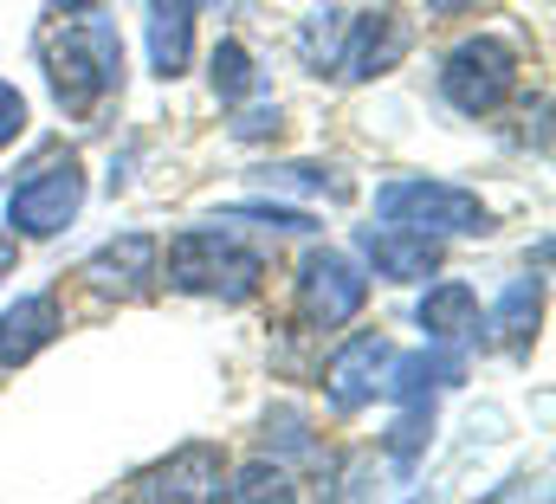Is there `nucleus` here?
<instances>
[{
  "label": "nucleus",
  "instance_id": "nucleus-1",
  "mask_svg": "<svg viewBox=\"0 0 556 504\" xmlns=\"http://www.w3.org/2000/svg\"><path fill=\"white\" fill-rule=\"evenodd\" d=\"M39 59H46V85L59 111L72 117H91L124 85V39L111 20H52L39 33Z\"/></svg>",
  "mask_w": 556,
  "mask_h": 504
},
{
  "label": "nucleus",
  "instance_id": "nucleus-2",
  "mask_svg": "<svg viewBox=\"0 0 556 504\" xmlns=\"http://www.w3.org/2000/svg\"><path fill=\"white\" fill-rule=\"evenodd\" d=\"M260 278H266L260 252L240 247V240H233V234H220V227H188V234H175V240H168V285H175V291H188V298L247 304V298L260 291Z\"/></svg>",
  "mask_w": 556,
  "mask_h": 504
},
{
  "label": "nucleus",
  "instance_id": "nucleus-3",
  "mask_svg": "<svg viewBox=\"0 0 556 504\" xmlns=\"http://www.w3.org/2000/svg\"><path fill=\"white\" fill-rule=\"evenodd\" d=\"M511 85H518V52H511V39H498V33L459 39V46L446 52V65H440V98H446L459 117H492V111L511 98Z\"/></svg>",
  "mask_w": 556,
  "mask_h": 504
},
{
  "label": "nucleus",
  "instance_id": "nucleus-4",
  "mask_svg": "<svg viewBox=\"0 0 556 504\" xmlns=\"http://www.w3.org/2000/svg\"><path fill=\"white\" fill-rule=\"evenodd\" d=\"M376 214L382 220H395V227H415V234H485V201L479 194H466V188H453V181H389V188H376Z\"/></svg>",
  "mask_w": 556,
  "mask_h": 504
},
{
  "label": "nucleus",
  "instance_id": "nucleus-5",
  "mask_svg": "<svg viewBox=\"0 0 556 504\" xmlns=\"http://www.w3.org/2000/svg\"><path fill=\"white\" fill-rule=\"evenodd\" d=\"M78 207H85V168L72 155H52L7 194V227L26 240H52L59 227L78 220Z\"/></svg>",
  "mask_w": 556,
  "mask_h": 504
},
{
  "label": "nucleus",
  "instance_id": "nucleus-6",
  "mask_svg": "<svg viewBox=\"0 0 556 504\" xmlns=\"http://www.w3.org/2000/svg\"><path fill=\"white\" fill-rule=\"evenodd\" d=\"M363 298H369V278L356 272L350 252H304V265H298V324L304 330H343L363 311Z\"/></svg>",
  "mask_w": 556,
  "mask_h": 504
},
{
  "label": "nucleus",
  "instance_id": "nucleus-7",
  "mask_svg": "<svg viewBox=\"0 0 556 504\" xmlns=\"http://www.w3.org/2000/svg\"><path fill=\"white\" fill-rule=\"evenodd\" d=\"M408 46H415V20H408L402 7H369V13H356V20H343L337 78H356V85L389 78V72L408 59Z\"/></svg>",
  "mask_w": 556,
  "mask_h": 504
},
{
  "label": "nucleus",
  "instance_id": "nucleus-8",
  "mask_svg": "<svg viewBox=\"0 0 556 504\" xmlns=\"http://www.w3.org/2000/svg\"><path fill=\"white\" fill-rule=\"evenodd\" d=\"M389 356H395V343H389L382 330H356V337H343V343H337V356L324 363V394H330V407H337V414L369 407V401H376V388H382Z\"/></svg>",
  "mask_w": 556,
  "mask_h": 504
},
{
  "label": "nucleus",
  "instance_id": "nucleus-9",
  "mask_svg": "<svg viewBox=\"0 0 556 504\" xmlns=\"http://www.w3.org/2000/svg\"><path fill=\"white\" fill-rule=\"evenodd\" d=\"M220 479H227V453L207 446V440H194V446H181L175 459L137 472L130 499H142V504H194V499H214Z\"/></svg>",
  "mask_w": 556,
  "mask_h": 504
},
{
  "label": "nucleus",
  "instance_id": "nucleus-10",
  "mask_svg": "<svg viewBox=\"0 0 556 504\" xmlns=\"http://www.w3.org/2000/svg\"><path fill=\"white\" fill-rule=\"evenodd\" d=\"M85 278H91L98 291H111V298H149L155 278H162V247H155L149 234H124V240H111V247L91 252Z\"/></svg>",
  "mask_w": 556,
  "mask_h": 504
},
{
  "label": "nucleus",
  "instance_id": "nucleus-11",
  "mask_svg": "<svg viewBox=\"0 0 556 504\" xmlns=\"http://www.w3.org/2000/svg\"><path fill=\"white\" fill-rule=\"evenodd\" d=\"M356 247L376 265V278H389V285H415L427 272H440V240L415 234V227H395V220L389 227H363Z\"/></svg>",
  "mask_w": 556,
  "mask_h": 504
},
{
  "label": "nucleus",
  "instance_id": "nucleus-12",
  "mask_svg": "<svg viewBox=\"0 0 556 504\" xmlns=\"http://www.w3.org/2000/svg\"><path fill=\"white\" fill-rule=\"evenodd\" d=\"M59 330H65V324H59V298H52V291H26V298H13V304L0 311V369L33 363Z\"/></svg>",
  "mask_w": 556,
  "mask_h": 504
},
{
  "label": "nucleus",
  "instance_id": "nucleus-13",
  "mask_svg": "<svg viewBox=\"0 0 556 504\" xmlns=\"http://www.w3.org/2000/svg\"><path fill=\"white\" fill-rule=\"evenodd\" d=\"M194 59V0H149V72L181 78Z\"/></svg>",
  "mask_w": 556,
  "mask_h": 504
},
{
  "label": "nucleus",
  "instance_id": "nucleus-14",
  "mask_svg": "<svg viewBox=\"0 0 556 504\" xmlns=\"http://www.w3.org/2000/svg\"><path fill=\"white\" fill-rule=\"evenodd\" d=\"M459 376H466V356L440 343V350H420V356H389L382 388H389L395 401H427L433 388H453Z\"/></svg>",
  "mask_w": 556,
  "mask_h": 504
},
{
  "label": "nucleus",
  "instance_id": "nucleus-15",
  "mask_svg": "<svg viewBox=\"0 0 556 504\" xmlns=\"http://www.w3.org/2000/svg\"><path fill=\"white\" fill-rule=\"evenodd\" d=\"M415 324L427 330V343H459V337H472V330H479V298H472V285H459V278L433 285V291L420 298Z\"/></svg>",
  "mask_w": 556,
  "mask_h": 504
},
{
  "label": "nucleus",
  "instance_id": "nucleus-16",
  "mask_svg": "<svg viewBox=\"0 0 556 504\" xmlns=\"http://www.w3.org/2000/svg\"><path fill=\"white\" fill-rule=\"evenodd\" d=\"M538 324H544V278H511L505 298L492 304V343L498 350H531Z\"/></svg>",
  "mask_w": 556,
  "mask_h": 504
},
{
  "label": "nucleus",
  "instance_id": "nucleus-17",
  "mask_svg": "<svg viewBox=\"0 0 556 504\" xmlns=\"http://www.w3.org/2000/svg\"><path fill=\"white\" fill-rule=\"evenodd\" d=\"M214 499H227V504H285V499H298L291 492V472L285 466H266V459H253V466H240L233 479H220L214 486Z\"/></svg>",
  "mask_w": 556,
  "mask_h": 504
},
{
  "label": "nucleus",
  "instance_id": "nucleus-18",
  "mask_svg": "<svg viewBox=\"0 0 556 504\" xmlns=\"http://www.w3.org/2000/svg\"><path fill=\"white\" fill-rule=\"evenodd\" d=\"M337 52H343V13L324 7V13L304 20V33H298V59H304V72H337Z\"/></svg>",
  "mask_w": 556,
  "mask_h": 504
},
{
  "label": "nucleus",
  "instance_id": "nucleus-19",
  "mask_svg": "<svg viewBox=\"0 0 556 504\" xmlns=\"http://www.w3.org/2000/svg\"><path fill=\"white\" fill-rule=\"evenodd\" d=\"M207 78H214L220 104H247L253 85H260V78H253V52H247L240 39H220V46H214V72H207Z\"/></svg>",
  "mask_w": 556,
  "mask_h": 504
},
{
  "label": "nucleus",
  "instance_id": "nucleus-20",
  "mask_svg": "<svg viewBox=\"0 0 556 504\" xmlns=\"http://www.w3.org/2000/svg\"><path fill=\"white\" fill-rule=\"evenodd\" d=\"M427 433H433V407H427V401H408V414H402V420H395V433H389V459H395L402 472L420 459Z\"/></svg>",
  "mask_w": 556,
  "mask_h": 504
},
{
  "label": "nucleus",
  "instance_id": "nucleus-21",
  "mask_svg": "<svg viewBox=\"0 0 556 504\" xmlns=\"http://www.w3.org/2000/svg\"><path fill=\"white\" fill-rule=\"evenodd\" d=\"M227 220H260V227H278V234H311V227H317L311 214L278 207V201H240V207H227Z\"/></svg>",
  "mask_w": 556,
  "mask_h": 504
},
{
  "label": "nucleus",
  "instance_id": "nucleus-22",
  "mask_svg": "<svg viewBox=\"0 0 556 504\" xmlns=\"http://www.w3.org/2000/svg\"><path fill=\"white\" fill-rule=\"evenodd\" d=\"M266 188H330V194H343V181H330V168H311V162L266 168Z\"/></svg>",
  "mask_w": 556,
  "mask_h": 504
},
{
  "label": "nucleus",
  "instance_id": "nucleus-23",
  "mask_svg": "<svg viewBox=\"0 0 556 504\" xmlns=\"http://www.w3.org/2000/svg\"><path fill=\"white\" fill-rule=\"evenodd\" d=\"M233 136H240V142H260V136H278V104H247V111L233 117Z\"/></svg>",
  "mask_w": 556,
  "mask_h": 504
},
{
  "label": "nucleus",
  "instance_id": "nucleus-24",
  "mask_svg": "<svg viewBox=\"0 0 556 504\" xmlns=\"http://www.w3.org/2000/svg\"><path fill=\"white\" fill-rule=\"evenodd\" d=\"M20 129H26V98H20L13 85H0V149H7Z\"/></svg>",
  "mask_w": 556,
  "mask_h": 504
},
{
  "label": "nucleus",
  "instance_id": "nucleus-25",
  "mask_svg": "<svg viewBox=\"0 0 556 504\" xmlns=\"http://www.w3.org/2000/svg\"><path fill=\"white\" fill-rule=\"evenodd\" d=\"M13 265H20V240H13V234H0V278H7Z\"/></svg>",
  "mask_w": 556,
  "mask_h": 504
},
{
  "label": "nucleus",
  "instance_id": "nucleus-26",
  "mask_svg": "<svg viewBox=\"0 0 556 504\" xmlns=\"http://www.w3.org/2000/svg\"><path fill=\"white\" fill-rule=\"evenodd\" d=\"M433 13H466V7H479V0H427Z\"/></svg>",
  "mask_w": 556,
  "mask_h": 504
},
{
  "label": "nucleus",
  "instance_id": "nucleus-27",
  "mask_svg": "<svg viewBox=\"0 0 556 504\" xmlns=\"http://www.w3.org/2000/svg\"><path fill=\"white\" fill-rule=\"evenodd\" d=\"M52 7H59V13H91L98 0H52Z\"/></svg>",
  "mask_w": 556,
  "mask_h": 504
}]
</instances>
